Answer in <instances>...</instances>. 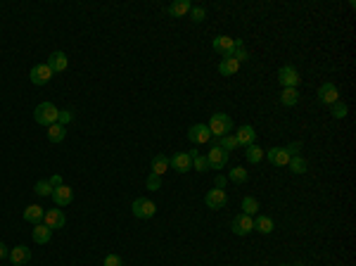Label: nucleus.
Returning a JSON list of instances; mask_svg holds the SVG:
<instances>
[{
    "mask_svg": "<svg viewBox=\"0 0 356 266\" xmlns=\"http://www.w3.org/2000/svg\"><path fill=\"white\" fill-rule=\"evenodd\" d=\"M233 60H235L237 65H242V62H247L249 60V53H247L245 43H242V38H235V50H233Z\"/></svg>",
    "mask_w": 356,
    "mask_h": 266,
    "instance_id": "obj_26",
    "label": "nucleus"
},
{
    "mask_svg": "<svg viewBox=\"0 0 356 266\" xmlns=\"http://www.w3.org/2000/svg\"><path fill=\"white\" fill-rule=\"evenodd\" d=\"M247 162H252V164H259L261 159H264V155H266V150H261L259 145H249L247 147Z\"/></svg>",
    "mask_w": 356,
    "mask_h": 266,
    "instance_id": "obj_30",
    "label": "nucleus"
},
{
    "mask_svg": "<svg viewBox=\"0 0 356 266\" xmlns=\"http://www.w3.org/2000/svg\"><path fill=\"white\" fill-rule=\"evenodd\" d=\"M145 185H147V190H159V188H162V176L150 174L147 176V181H145Z\"/></svg>",
    "mask_w": 356,
    "mask_h": 266,
    "instance_id": "obj_37",
    "label": "nucleus"
},
{
    "mask_svg": "<svg viewBox=\"0 0 356 266\" xmlns=\"http://www.w3.org/2000/svg\"><path fill=\"white\" fill-rule=\"evenodd\" d=\"M31 238H34V242H38V245H46V242H50V238H53V230L48 228L46 223H36Z\"/></svg>",
    "mask_w": 356,
    "mask_h": 266,
    "instance_id": "obj_20",
    "label": "nucleus"
},
{
    "mask_svg": "<svg viewBox=\"0 0 356 266\" xmlns=\"http://www.w3.org/2000/svg\"><path fill=\"white\" fill-rule=\"evenodd\" d=\"M57 114H60V110H57L53 102H41L36 110H34V119L41 126H53V124H57Z\"/></svg>",
    "mask_w": 356,
    "mask_h": 266,
    "instance_id": "obj_2",
    "label": "nucleus"
},
{
    "mask_svg": "<svg viewBox=\"0 0 356 266\" xmlns=\"http://www.w3.org/2000/svg\"><path fill=\"white\" fill-rule=\"evenodd\" d=\"M192 157V166H195V171H200V174H204L207 169H209V162H207V155H200V152H195L192 150L190 152Z\"/></svg>",
    "mask_w": 356,
    "mask_h": 266,
    "instance_id": "obj_29",
    "label": "nucleus"
},
{
    "mask_svg": "<svg viewBox=\"0 0 356 266\" xmlns=\"http://www.w3.org/2000/svg\"><path fill=\"white\" fill-rule=\"evenodd\" d=\"M190 19L195 22V24H200V22H204V19H207V10H204V8H200V5H197V8H192V10H190Z\"/></svg>",
    "mask_w": 356,
    "mask_h": 266,
    "instance_id": "obj_36",
    "label": "nucleus"
},
{
    "mask_svg": "<svg viewBox=\"0 0 356 266\" xmlns=\"http://www.w3.org/2000/svg\"><path fill=\"white\" fill-rule=\"evenodd\" d=\"M207 126H209V133L214 138H223L233 131V119H230L228 114H223V112H216V114H211Z\"/></svg>",
    "mask_w": 356,
    "mask_h": 266,
    "instance_id": "obj_1",
    "label": "nucleus"
},
{
    "mask_svg": "<svg viewBox=\"0 0 356 266\" xmlns=\"http://www.w3.org/2000/svg\"><path fill=\"white\" fill-rule=\"evenodd\" d=\"M102 266H124V264H121V257H119V254H107L105 261H102Z\"/></svg>",
    "mask_w": 356,
    "mask_h": 266,
    "instance_id": "obj_39",
    "label": "nucleus"
},
{
    "mask_svg": "<svg viewBox=\"0 0 356 266\" xmlns=\"http://www.w3.org/2000/svg\"><path fill=\"white\" fill-rule=\"evenodd\" d=\"M43 223H46L50 230L55 228H64V223H67V219H64L62 209H46V214H43Z\"/></svg>",
    "mask_w": 356,
    "mask_h": 266,
    "instance_id": "obj_13",
    "label": "nucleus"
},
{
    "mask_svg": "<svg viewBox=\"0 0 356 266\" xmlns=\"http://www.w3.org/2000/svg\"><path fill=\"white\" fill-rule=\"evenodd\" d=\"M48 183L53 185V190H55V188H60V185H64L62 183V176H60V174H53L50 178H48Z\"/></svg>",
    "mask_w": 356,
    "mask_h": 266,
    "instance_id": "obj_40",
    "label": "nucleus"
},
{
    "mask_svg": "<svg viewBox=\"0 0 356 266\" xmlns=\"http://www.w3.org/2000/svg\"><path fill=\"white\" fill-rule=\"evenodd\" d=\"M211 48H214L219 55L230 57V55H233V50H235V38H230V36H216L214 41H211Z\"/></svg>",
    "mask_w": 356,
    "mask_h": 266,
    "instance_id": "obj_11",
    "label": "nucleus"
},
{
    "mask_svg": "<svg viewBox=\"0 0 356 266\" xmlns=\"http://www.w3.org/2000/svg\"><path fill=\"white\" fill-rule=\"evenodd\" d=\"M53 202H55V207H67V204H72L74 200V190L69 188V185H60V188H55L53 190Z\"/></svg>",
    "mask_w": 356,
    "mask_h": 266,
    "instance_id": "obj_15",
    "label": "nucleus"
},
{
    "mask_svg": "<svg viewBox=\"0 0 356 266\" xmlns=\"http://www.w3.org/2000/svg\"><path fill=\"white\" fill-rule=\"evenodd\" d=\"M131 209H133V216H138V219H152L157 214L155 202L147 200V197H136L133 204H131Z\"/></svg>",
    "mask_w": 356,
    "mask_h": 266,
    "instance_id": "obj_3",
    "label": "nucleus"
},
{
    "mask_svg": "<svg viewBox=\"0 0 356 266\" xmlns=\"http://www.w3.org/2000/svg\"><path fill=\"white\" fill-rule=\"evenodd\" d=\"M34 193L41 195V197H50V195H53V185L48 183V181H38V183L34 185Z\"/></svg>",
    "mask_w": 356,
    "mask_h": 266,
    "instance_id": "obj_35",
    "label": "nucleus"
},
{
    "mask_svg": "<svg viewBox=\"0 0 356 266\" xmlns=\"http://www.w3.org/2000/svg\"><path fill=\"white\" fill-rule=\"evenodd\" d=\"M169 166H171L174 171H178V174H185V171H190V166H192L190 152H176V155L169 159Z\"/></svg>",
    "mask_w": 356,
    "mask_h": 266,
    "instance_id": "obj_12",
    "label": "nucleus"
},
{
    "mask_svg": "<svg viewBox=\"0 0 356 266\" xmlns=\"http://www.w3.org/2000/svg\"><path fill=\"white\" fill-rule=\"evenodd\" d=\"M292 266H306V264H301V261H297V264H292Z\"/></svg>",
    "mask_w": 356,
    "mask_h": 266,
    "instance_id": "obj_43",
    "label": "nucleus"
},
{
    "mask_svg": "<svg viewBox=\"0 0 356 266\" xmlns=\"http://www.w3.org/2000/svg\"><path fill=\"white\" fill-rule=\"evenodd\" d=\"M207 162H209L211 169H216V171H221V169H226V164H228V152H223L221 147L211 145L209 155H207Z\"/></svg>",
    "mask_w": 356,
    "mask_h": 266,
    "instance_id": "obj_10",
    "label": "nucleus"
},
{
    "mask_svg": "<svg viewBox=\"0 0 356 266\" xmlns=\"http://www.w3.org/2000/svg\"><path fill=\"white\" fill-rule=\"evenodd\" d=\"M190 10H192L190 0H176V3L169 5V15H171V17H183V15H188Z\"/></svg>",
    "mask_w": 356,
    "mask_h": 266,
    "instance_id": "obj_22",
    "label": "nucleus"
},
{
    "mask_svg": "<svg viewBox=\"0 0 356 266\" xmlns=\"http://www.w3.org/2000/svg\"><path fill=\"white\" fill-rule=\"evenodd\" d=\"M46 65L50 67V72L53 74H60V72H64V69L69 67V60H67V55H64L62 50H57V53H53V55L48 57Z\"/></svg>",
    "mask_w": 356,
    "mask_h": 266,
    "instance_id": "obj_17",
    "label": "nucleus"
},
{
    "mask_svg": "<svg viewBox=\"0 0 356 266\" xmlns=\"http://www.w3.org/2000/svg\"><path fill=\"white\" fill-rule=\"evenodd\" d=\"M254 230L264 233V235L273 233V219H268V216H256L254 219Z\"/></svg>",
    "mask_w": 356,
    "mask_h": 266,
    "instance_id": "obj_28",
    "label": "nucleus"
},
{
    "mask_svg": "<svg viewBox=\"0 0 356 266\" xmlns=\"http://www.w3.org/2000/svg\"><path fill=\"white\" fill-rule=\"evenodd\" d=\"M72 119H74V112L72 110H60V114H57V124H62V126H67Z\"/></svg>",
    "mask_w": 356,
    "mask_h": 266,
    "instance_id": "obj_38",
    "label": "nucleus"
},
{
    "mask_svg": "<svg viewBox=\"0 0 356 266\" xmlns=\"http://www.w3.org/2000/svg\"><path fill=\"white\" fill-rule=\"evenodd\" d=\"M226 185V178L223 176H216V188H223Z\"/></svg>",
    "mask_w": 356,
    "mask_h": 266,
    "instance_id": "obj_42",
    "label": "nucleus"
},
{
    "mask_svg": "<svg viewBox=\"0 0 356 266\" xmlns=\"http://www.w3.org/2000/svg\"><path fill=\"white\" fill-rule=\"evenodd\" d=\"M5 257H10V249L5 247V242H0V259H5Z\"/></svg>",
    "mask_w": 356,
    "mask_h": 266,
    "instance_id": "obj_41",
    "label": "nucleus"
},
{
    "mask_svg": "<svg viewBox=\"0 0 356 266\" xmlns=\"http://www.w3.org/2000/svg\"><path fill=\"white\" fill-rule=\"evenodd\" d=\"M233 136L237 138V145H240V147H249V145H254L256 131L252 129V126H240V129H237V133H233Z\"/></svg>",
    "mask_w": 356,
    "mask_h": 266,
    "instance_id": "obj_18",
    "label": "nucleus"
},
{
    "mask_svg": "<svg viewBox=\"0 0 356 266\" xmlns=\"http://www.w3.org/2000/svg\"><path fill=\"white\" fill-rule=\"evenodd\" d=\"M330 112H332L335 119H344V117H347V105H344L342 100L332 102V105H330Z\"/></svg>",
    "mask_w": 356,
    "mask_h": 266,
    "instance_id": "obj_34",
    "label": "nucleus"
},
{
    "mask_svg": "<svg viewBox=\"0 0 356 266\" xmlns=\"http://www.w3.org/2000/svg\"><path fill=\"white\" fill-rule=\"evenodd\" d=\"M166 171H169V157L166 155H155L152 157V174L164 176Z\"/></svg>",
    "mask_w": 356,
    "mask_h": 266,
    "instance_id": "obj_23",
    "label": "nucleus"
},
{
    "mask_svg": "<svg viewBox=\"0 0 356 266\" xmlns=\"http://www.w3.org/2000/svg\"><path fill=\"white\" fill-rule=\"evenodd\" d=\"M214 145L221 147L223 152H233V150H237V138L233 136V133H228V136H223V138H214Z\"/></svg>",
    "mask_w": 356,
    "mask_h": 266,
    "instance_id": "obj_21",
    "label": "nucleus"
},
{
    "mask_svg": "<svg viewBox=\"0 0 356 266\" xmlns=\"http://www.w3.org/2000/svg\"><path fill=\"white\" fill-rule=\"evenodd\" d=\"M237 69H240V65H237L233 57H223L219 62V74L221 76H233V74H237Z\"/></svg>",
    "mask_w": 356,
    "mask_h": 266,
    "instance_id": "obj_24",
    "label": "nucleus"
},
{
    "mask_svg": "<svg viewBox=\"0 0 356 266\" xmlns=\"http://www.w3.org/2000/svg\"><path fill=\"white\" fill-rule=\"evenodd\" d=\"M264 157L275 166H287L290 164V159H292V152H290L287 147H271Z\"/></svg>",
    "mask_w": 356,
    "mask_h": 266,
    "instance_id": "obj_6",
    "label": "nucleus"
},
{
    "mask_svg": "<svg viewBox=\"0 0 356 266\" xmlns=\"http://www.w3.org/2000/svg\"><path fill=\"white\" fill-rule=\"evenodd\" d=\"M209 126L207 124H195V126H190V131H188V140L190 143H195V145H204V143H209Z\"/></svg>",
    "mask_w": 356,
    "mask_h": 266,
    "instance_id": "obj_9",
    "label": "nucleus"
},
{
    "mask_svg": "<svg viewBox=\"0 0 356 266\" xmlns=\"http://www.w3.org/2000/svg\"><path fill=\"white\" fill-rule=\"evenodd\" d=\"M256 211H259V200H256V197H249V195H247L245 200H242V214L252 216V214H256Z\"/></svg>",
    "mask_w": 356,
    "mask_h": 266,
    "instance_id": "obj_32",
    "label": "nucleus"
},
{
    "mask_svg": "<svg viewBox=\"0 0 356 266\" xmlns=\"http://www.w3.org/2000/svg\"><path fill=\"white\" fill-rule=\"evenodd\" d=\"M226 202H228V195H226L223 188H214V190H209V193L204 195V204L209 209H223Z\"/></svg>",
    "mask_w": 356,
    "mask_h": 266,
    "instance_id": "obj_7",
    "label": "nucleus"
},
{
    "mask_svg": "<svg viewBox=\"0 0 356 266\" xmlns=\"http://www.w3.org/2000/svg\"><path fill=\"white\" fill-rule=\"evenodd\" d=\"M10 261L15 266H24L31 261V249L27 245H17V247L10 249Z\"/></svg>",
    "mask_w": 356,
    "mask_h": 266,
    "instance_id": "obj_16",
    "label": "nucleus"
},
{
    "mask_svg": "<svg viewBox=\"0 0 356 266\" xmlns=\"http://www.w3.org/2000/svg\"><path fill=\"white\" fill-rule=\"evenodd\" d=\"M339 100V91L335 83H323L318 88V102H323V105H332V102Z\"/></svg>",
    "mask_w": 356,
    "mask_h": 266,
    "instance_id": "obj_14",
    "label": "nucleus"
},
{
    "mask_svg": "<svg viewBox=\"0 0 356 266\" xmlns=\"http://www.w3.org/2000/svg\"><path fill=\"white\" fill-rule=\"evenodd\" d=\"M280 102H283L285 107H294V105L299 102V93H297V88H283V93H280Z\"/></svg>",
    "mask_w": 356,
    "mask_h": 266,
    "instance_id": "obj_27",
    "label": "nucleus"
},
{
    "mask_svg": "<svg viewBox=\"0 0 356 266\" xmlns=\"http://www.w3.org/2000/svg\"><path fill=\"white\" fill-rule=\"evenodd\" d=\"M230 230L235 235H249L254 230V219L247 216V214H237L235 219H233V223H230Z\"/></svg>",
    "mask_w": 356,
    "mask_h": 266,
    "instance_id": "obj_5",
    "label": "nucleus"
},
{
    "mask_svg": "<svg viewBox=\"0 0 356 266\" xmlns=\"http://www.w3.org/2000/svg\"><path fill=\"white\" fill-rule=\"evenodd\" d=\"M53 76H55V74L50 72L48 65H36V67H31V72H29V79H31L34 86H46Z\"/></svg>",
    "mask_w": 356,
    "mask_h": 266,
    "instance_id": "obj_8",
    "label": "nucleus"
},
{
    "mask_svg": "<svg viewBox=\"0 0 356 266\" xmlns=\"http://www.w3.org/2000/svg\"><path fill=\"white\" fill-rule=\"evenodd\" d=\"M278 81H280L283 88H297L299 81H301V76H299V72H297L292 65H285V67L278 69Z\"/></svg>",
    "mask_w": 356,
    "mask_h": 266,
    "instance_id": "obj_4",
    "label": "nucleus"
},
{
    "mask_svg": "<svg viewBox=\"0 0 356 266\" xmlns=\"http://www.w3.org/2000/svg\"><path fill=\"white\" fill-rule=\"evenodd\" d=\"M290 171H292V174H304V171H306V159H304V157L301 155H292V159H290Z\"/></svg>",
    "mask_w": 356,
    "mask_h": 266,
    "instance_id": "obj_31",
    "label": "nucleus"
},
{
    "mask_svg": "<svg viewBox=\"0 0 356 266\" xmlns=\"http://www.w3.org/2000/svg\"><path fill=\"white\" fill-rule=\"evenodd\" d=\"M64 138H67V126H62V124L48 126V140L50 143H62Z\"/></svg>",
    "mask_w": 356,
    "mask_h": 266,
    "instance_id": "obj_25",
    "label": "nucleus"
},
{
    "mask_svg": "<svg viewBox=\"0 0 356 266\" xmlns=\"http://www.w3.org/2000/svg\"><path fill=\"white\" fill-rule=\"evenodd\" d=\"M228 178L233 181V183H245L249 176H247L245 166H235V169H230V171H228Z\"/></svg>",
    "mask_w": 356,
    "mask_h": 266,
    "instance_id": "obj_33",
    "label": "nucleus"
},
{
    "mask_svg": "<svg viewBox=\"0 0 356 266\" xmlns=\"http://www.w3.org/2000/svg\"><path fill=\"white\" fill-rule=\"evenodd\" d=\"M280 266H292V264H280Z\"/></svg>",
    "mask_w": 356,
    "mask_h": 266,
    "instance_id": "obj_44",
    "label": "nucleus"
},
{
    "mask_svg": "<svg viewBox=\"0 0 356 266\" xmlns=\"http://www.w3.org/2000/svg\"><path fill=\"white\" fill-rule=\"evenodd\" d=\"M43 214H46V209L41 207V204H29L27 209H24V221H29V223H43Z\"/></svg>",
    "mask_w": 356,
    "mask_h": 266,
    "instance_id": "obj_19",
    "label": "nucleus"
}]
</instances>
